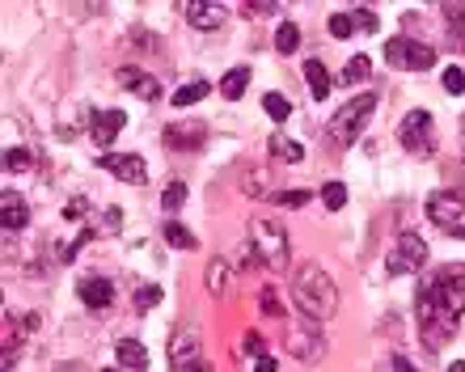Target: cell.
Segmentation results:
<instances>
[{
	"mask_svg": "<svg viewBox=\"0 0 465 372\" xmlns=\"http://www.w3.org/2000/svg\"><path fill=\"white\" fill-rule=\"evenodd\" d=\"M415 318H419V338H423L428 351H444L457 338V326H461V318L440 300L431 275H423L415 288Z\"/></svg>",
	"mask_w": 465,
	"mask_h": 372,
	"instance_id": "cell-1",
	"label": "cell"
},
{
	"mask_svg": "<svg viewBox=\"0 0 465 372\" xmlns=\"http://www.w3.org/2000/svg\"><path fill=\"white\" fill-rule=\"evenodd\" d=\"M292 300L305 318L331 322L339 313V284L331 279V271H322L318 262H301L292 271Z\"/></svg>",
	"mask_w": 465,
	"mask_h": 372,
	"instance_id": "cell-2",
	"label": "cell"
},
{
	"mask_svg": "<svg viewBox=\"0 0 465 372\" xmlns=\"http://www.w3.org/2000/svg\"><path fill=\"white\" fill-rule=\"evenodd\" d=\"M245 241L254 246L258 262L267 267V271H288L292 267V246H288V229L280 220H271V216H254L250 229H245Z\"/></svg>",
	"mask_w": 465,
	"mask_h": 372,
	"instance_id": "cell-3",
	"label": "cell"
},
{
	"mask_svg": "<svg viewBox=\"0 0 465 372\" xmlns=\"http://www.w3.org/2000/svg\"><path fill=\"white\" fill-rule=\"evenodd\" d=\"M372 114H377V98H372V93H355L351 102H343V106L331 114L326 140H331L334 149H351L355 140L364 136V127L372 123Z\"/></svg>",
	"mask_w": 465,
	"mask_h": 372,
	"instance_id": "cell-4",
	"label": "cell"
},
{
	"mask_svg": "<svg viewBox=\"0 0 465 372\" xmlns=\"http://www.w3.org/2000/svg\"><path fill=\"white\" fill-rule=\"evenodd\" d=\"M385 267H390V275H415L428 267V241L419 233H398V241H393L390 259H385Z\"/></svg>",
	"mask_w": 465,
	"mask_h": 372,
	"instance_id": "cell-5",
	"label": "cell"
},
{
	"mask_svg": "<svg viewBox=\"0 0 465 372\" xmlns=\"http://www.w3.org/2000/svg\"><path fill=\"white\" fill-rule=\"evenodd\" d=\"M398 144H402L411 157H431L436 152V127H431L428 111H411L398 127Z\"/></svg>",
	"mask_w": 465,
	"mask_h": 372,
	"instance_id": "cell-6",
	"label": "cell"
},
{
	"mask_svg": "<svg viewBox=\"0 0 465 372\" xmlns=\"http://www.w3.org/2000/svg\"><path fill=\"white\" fill-rule=\"evenodd\" d=\"M385 64L390 68H406V73H428L436 64V51L428 43H415V38H390L385 43Z\"/></svg>",
	"mask_w": 465,
	"mask_h": 372,
	"instance_id": "cell-7",
	"label": "cell"
},
{
	"mask_svg": "<svg viewBox=\"0 0 465 372\" xmlns=\"http://www.w3.org/2000/svg\"><path fill=\"white\" fill-rule=\"evenodd\" d=\"M170 364H173V372H212V360L203 356L199 330H178L170 338Z\"/></svg>",
	"mask_w": 465,
	"mask_h": 372,
	"instance_id": "cell-8",
	"label": "cell"
},
{
	"mask_svg": "<svg viewBox=\"0 0 465 372\" xmlns=\"http://www.w3.org/2000/svg\"><path fill=\"white\" fill-rule=\"evenodd\" d=\"M283 348H288V356L301 364H318L322 356H326V338H322V322H313V318H305V326H296L292 335L283 338Z\"/></svg>",
	"mask_w": 465,
	"mask_h": 372,
	"instance_id": "cell-9",
	"label": "cell"
},
{
	"mask_svg": "<svg viewBox=\"0 0 465 372\" xmlns=\"http://www.w3.org/2000/svg\"><path fill=\"white\" fill-rule=\"evenodd\" d=\"M461 216H465V191L444 186V191H431L428 195V220L431 224H440V229H457Z\"/></svg>",
	"mask_w": 465,
	"mask_h": 372,
	"instance_id": "cell-10",
	"label": "cell"
},
{
	"mask_svg": "<svg viewBox=\"0 0 465 372\" xmlns=\"http://www.w3.org/2000/svg\"><path fill=\"white\" fill-rule=\"evenodd\" d=\"M98 165L127 186H144L148 182V165H144V157H135V152H102Z\"/></svg>",
	"mask_w": 465,
	"mask_h": 372,
	"instance_id": "cell-11",
	"label": "cell"
},
{
	"mask_svg": "<svg viewBox=\"0 0 465 372\" xmlns=\"http://www.w3.org/2000/svg\"><path fill=\"white\" fill-rule=\"evenodd\" d=\"M114 81L127 93H135L140 102H161V81L153 73H144V68H135V64H123L119 73H114Z\"/></svg>",
	"mask_w": 465,
	"mask_h": 372,
	"instance_id": "cell-12",
	"label": "cell"
},
{
	"mask_svg": "<svg viewBox=\"0 0 465 372\" xmlns=\"http://www.w3.org/2000/svg\"><path fill=\"white\" fill-rule=\"evenodd\" d=\"M76 297H81L85 309L106 313L114 305V284L106 279V275H85V279H76Z\"/></svg>",
	"mask_w": 465,
	"mask_h": 372,
	"instance_id": "cell-13",
	"label": "cell"
},
{
	"mask_svg": "<svg viewBox=\"0 0 465 372\" xmlns=\"http://www.w3.org/2000/svg\"><path fill=\"white\" fill-rule=\"evenodd\" d=\"M85 123H89V140L106 149V144H114V136H119L123 127H127V114L123 111H89Z\"/></svg>",
	"mask_w": 465,
	"mask_h": 372,
	"instance_id": "cell-14",
	"label": "cell"
},
{
	"mask_svg": "<svg viewBox=\"0 0 465 372\" xmlns=\"http://www.w3.org/2000/svg\"><path fill=\"white\" fill-rule=\"evenodd\" d=\"M203 140H208V127L199 123H170L165 127V144L170 149H178V152H195V149H203Z\"/></svg>",
	"mask_w": 465,
	"mask_h": 372,
	"instance_id": "cell-15",
	"label": "cell"
},
{
	"mask_svg": "<svg viewBox=\"0 0 465 372\" xmlns=\"http://www.w3.org/2000/svg\"><path fill=\"white\" fill-rule=\"evenodd\" d=\"M0 224H5V233H22L25 224H30V203H25V195H17V191H5V195H0Z\"/></svg>",
	"mask_w": 465,
	"mask_h": 372,
	"instance_id": "cell-16",
	"label": "cell"
},
{
	"mask_svg": "<svg viewBox=\"0 0 465 372\" xmlns=\"http://www.w3.org/2000/svg\"><path fill=\"white\" fill-rule=\"evenodd\" d=\"M183 17L195 25V30H221V25L229 22V9H224V5H203V0H191V5L183 9Z\"/></svg>",
	"mask_w": 465,
	"mask_h": 372,
	"instance_id": "cell-17",
	"label": "cell"
},
{
	"mask_svg": "<svg viewBox=\"0 0 465 372\" xmlns=\"http://www.w3.org/2000/svg\"><path fill=\"white\" fill-rule=\"evenodd\" d=\"M114 356H119V368H127V372L148 368V351L140 338H119V343H114Z\"/></svg>",
	"mask_w": 465,
	"mask_h": 372,
	"instance_id": "cell-18",
	"label": "cell"
},
{
	"mask_svg": "<svg viewBox=\"0 0 465 372\" xmlns=\"http://www.w3.org/2000/svg\"><path fill=\"white\" fill-rule=\"evenodd\" d=\"M271 157L283 165H301L305 162V144L292 136H283V132H275V136H271Z\"/></svg>",
	"mask_w": 465,
	"mask_h": 372,
	"instance_id": "cell-19",
	"label": "cell"
},
{
	"mask_svg": "<svg viewBox=\"0 0 465 372\" xmlns=\"http://www.w3.org/2000/svg\"><path fill=\"white\" fill-rule=\"evenodd\" d=\"M305 81H309V93H313V102H326L331 98V73H326V64L322 60H309L305 64Z\"/></svg>",
	"mask_w": 465,
	"mask_h": 372,
	"instance_id": "cell-20",
	"label": "cell"
},
{
	"mask_svg": "<svg viewBox=\"0 0 465 372\" xmlns=\"http://www.w3.org/2000/svg\"><path fill=\"white\" fill-rule=\"evenodd\" d=\"M203 279H208V292L216 300L229 297V262H224V259H212L208 271H203Z\"/></svg>",
	"mask_w": 465,
	"mask_h": 372,
	"instance_id": "cell-21",
	"label": "cell"
},
{
	"mask_svg": "<svg viewBox=\"0 0 465 372\" xmlns=\"http://www.w3.org/2000/svg\"><path fill=\"white\" fill-rule=\"evenodd\" d=\"M245 85H250V68H229L224 73V81H221V93H224V102H237L245 93Z\"/></svg>",
	"mask_w": 465,
	"mask_h": 372,
	"instance_id": "cell-22",
	"label": "cell"
},
{
	"mask_svg": "<svg viewBox=\"0 0 465 372\" xmlns=\"http://www.w3.org/2000/svg\"><path fill=\"white\" fill-rule=\"evenodd\" d=\"M161 237H165V246H173V250H195L199 246V237L186 229V224H178V220H170L165 229H161Z\"/></svg>",
	"mask_w": 465,
	"mask_h": 372,
	"instance_id": "cell-23",
	"label": "cell"
},
{
	"mask_svg": "<svg viewBox=\"0 0 465 372\" xmlns=\"http://www.w3.org/2000/svg\"><path fill=\"white\" fill-rule=\"evenodd\" d=\"M296 47H301V25L280 22V30H275V51H280V55H292Z\"/></svg>",
	"mask_w": 465,
	"mask_h": 372,
	"instance_id": "cell-24",
	"label": "cell"
},
{
	"mask_svg": "<svg viewBox=\"0 0 465 372\" xmlns=\"http://www.w3.org/2000/svg\"><path fill=\"white\" fill-rule=\"evenodd\" d=\"M212 93V85L199 76V81H191V85H183L178 93H173V106H195V102H203Z\"/></svg>",
	"mask_w": 465,
	"mask_h": 372,
	"instance_id": "cell-25",
	"label": "cell"
},
{
	"mask_svg": "<svg viewBox=\"0 0 465 372\" xmlns=\"http://www.w3.org/2000/svg\"><path fill=\"white\" fill-rule=\"evenodd\" d=\"M368 76H372V60H368V55H351L347 68H343V81L347 85H360V81H368Z\"/></svg>",
	"mask_w": 465,
	"mask_h": 372,
	"instance_id": "cell-26",
	"label": "cell"
},
{
	"mask_svg": "<svg viewBox=\"0 0 465 372\" xmlns=\"http://www.w3.org/2000/svg\"><path fill=\"white\" fill-rule=\"evenodd\" d=\"M262 111H267L275 123H283V119L292 114V102L283 98V93H262Z\"/></svg>",
	"mask_w": 465,
	"mask_h": 372,
	"instance_id": "cell-27",
	"label": "cell"
},
{
	"mask_svg": "<svg viewBox=\"0 0 465 372\" xmlns=\"http://www.w3.org/2000/svg\"><path fill=\"white\" fill-rule=\"evenodd\" d=\"M322 203H326L331 211H343L347 208V186L343 182H326L322 186Z\"/></svg>",
	"mask_w": 465,
	"mask_h": 372,
	"instance_id": "cell-28",
	"label": "cell"
},
{
	"mask_svg": "<svg viewBox=\"0 0 465 372\" xmlns=\"http://www.w3.org/2000/svg\"><path fill=\"white\" fill-rule=\"evenodd\" d=\"M30 165H35V157H30L25 149H9V152H5V174H25Z\"/></svg>",
	"mask_w": 465,
	"mask_h": 372,
	"instance_id": "cell-29",
	"label": "cell"
},
{
	"mask_svg": "<svg viewBox=\"0 0 465 372\" xmlns=\"http://www.w3.org/2000/svg\"><path fill=\"white\" fill-rule=\"evenodd\" d=\"M258 309L267 313V318H283V300H280V292H275V288H262V292H258Z\"/></svg>",
	"mask_w": 465,
	"mask_h": 372,
	"instance_id": "cell-30",
	"label": "cell"
},
{
	"mask_svg": "<svg viewBox=\"0 0 465 372\" xmlns=\"http://www.w3.org/2000/svg\"><path fill=\"white\" fill-rule=\"evenodd\" d=\"M444 17H449V30H453V43H457V47H465V9H457V5H449V9H444Z\"/></svg>",
	"mask_w": 465,
	"mask_h": 372,
	"instance_id": "cell-31",
	"label": "cell"
},
{
	"mask_svg": "<svg viewBox=\"0 0 465 372\" xmlns=\"http://www.w3.org/2000/svg\"><path fill=\"white\" fill-rule=\"evenodd\" d=\"M183 203H186V186L183 182H170V186H165V195H161V208H165V211H178Z\"/></svg>",
	"mask_w": 465,
	"mask_h": 372,
	"instance_id": "cell-32",
	"label": "cell"
},
{
	"mask_svg": "<svg viewBox=\"0 0 465 372\" xmlns=\"http://www.w3.org/2000/svg\"><path fill=\"white\" fill-rule=\"evenodd\" d=\"M157 300H161V288H157V284L135 288V309H140V313H148L153 305H157Z\"/></svg>",
	"mask_w": 465,
	"mask_h": 372,
	"instance_id": "cell-33",
	"label": "cell"
},
{
	"mask_svg": "<svg viewBox=\"0 0 465 372\" xmlns=\"http://www.w3.org/2000/svg\"><path fill=\"white\" fill-rule=\"evenodd\" d=\"M331 34H334V38H351V34H355L351 13H331Z\"/></svg>",
	"mask_w": 465,
	"mask_h": 372,
	"instance_id": "cell-34",
	"label": "cell"
},
{
	"mask_svg": "<svg viewBox=\"0 0 465 372\" xmlns=\"http://www.w3.org/2000/svg\"><path fill=\"white\" fill-rule=\"evenodd\" d=\"M351 22H355V30H364V34H377V13L372 9H351Z\"/></svg>",
	"mask_w": 465,
	"mask_h": 372,
	"instance_id": "cell-35",
	"label": "cell"
},
{
	"mask_svg": "<svg viewBox=\"0 0 465 372\" xmlns=\"http://www.w3.org/2000/svg\"><path fill=\"white\" fill-rule=\"evenodd\" d=\"M275 203H280V208H288V211H296V208H305V203H309V191H280V195H275Z\"/></svg>",
	"mask_w": 465,
	"mask_h": 372,
	"instance_id": "cell-36",
	"label": "cell"
},
{
	"mask_svg": "<svg viewBox=\"0 0 465 372\" xmlns=\"http://www.w3.org/2000/svg\"><path fill=\"white\" fill-rule=\"evenodd\" d=\"M242 351H245V356H254V360H258V356H267V338L258 335V330H250V335L242 338Z\"/></svg>",
	"mask_w": 465,
	"mask_h": 372,
	"instance_id": "cell-37",
	"label": "cell"
},
{
	"mask_svg": "<svg viewBox=\"0 0 465 372\" xmlns=\"http://www.w3.org/2000/svg\"><path fill=\"white\" fill-rule=\"evenodd\" d=\"M444 93H465V73L461 68H444Z\"/></svg>",
	"mask_w": 465,
	"mask_h": 372,
	"instance_id": "cell-38",
	"label": "cell"
},
{
	"mask_svg": "<svg viewBox=\"0 0 465 372\" xmlns=\"http://www.w3.org/2000/svg\"><path fill=\"white\" fill-rule=\"evenodd\" d=\"M89 211V199L85 195H76L73 203H68V208H64V216H68V220H81V216H85Z\"/></svg>",
	"mask_w": 465,
	"mask_h": 372,
	"instance_id": "cell-39",
	"label": "cell"
},
{
	"mask_svg": "<svg viewBox=\"0 0 465 372\" xmlns=\"http://www.w3.org/2000/svg\"><path fill=\"white\" fill-rule=\"evenodd\" d=\"M119 220H123L119 208H111V211H106V220H102V229H106V233H119Z\"/></svg>",
	"mask_w": 465,
	"mask_h": 372,
	"instance_id": "cell-40",
	"label": "cell"
},
{
	"mask_svg": "<svg viewBox=\"0 0 465 372\" xmlns=\"http://www.w3.org/2000/svg\"><path fill=\"white\" fill-rule=\"evenodd\" d=\"M254 372H280V364L271 360V356H258V360H254Z\"/></svg>",
	"mask_w": 465,
	"mask_h": 372,
	"instance_id": "cell-41",
	"label": "cell"
},
{
	"mask_svg": "<svg viewBox=\"0 0 465 372\" xmlns=\"http://www.w3.org/2000/svg\"><path fill=\"white\" fill-rule=\"evenodd\" d=\"M393 372H419V368L406 360V356H393Z\"/></svg>",
	"mask_w": 465,
	"mask_h": 372,
	"instance_id": "cell-42",
	"label": "cell"
},
{
	"mask_svg": "<svg viewBox=\"0 0 465 372\" xmlns=\"http://www.w3.org/2000/svg\"><path fill=\"white\" fill-rule=\"evenodd\" d=\"M51 372H85V368H81V364H76V360H64V364H55V368H51Z\"/></svg>",
	"mask_w": 465,
	"mask_h": 372,
	"instance_id": "cell-43",
	"label": "cell"
},
{
	"mask_svg": "<svg viewBox=\"0 0 465 372\" xmlns=\"http://www.w3.org/2000/svg\"><path fill=\"white\" fill-rule=\"evenodd\" d=\"M250 13H254V17L262 13V17H267V13H275V5H271V0H262V5H250Z\"/></svg>",
	"mask_w": 465,
	"mask_h": 372,
	"instance_id": "cell-44",
	"label": "cell"
},
{
	"mask_svg": "<svg viewBox=\"0 0 465 372\" xmlns=\"http://www.w3.org/2000/svg\"><path fill=\"white\" fill-rule=\"evenodd\" d=\"M449 372H465V360H457V364H449Z\"/></svg>",
	"mask_w": 465,
	"mask_h": 372,
	"instance_id": "cell-45",
	"label": "cell"
},
{
	"mask_svg": "<svg viewBox=\"0 0 465 372\" xmlns=\"http://www.w3.org/2000/svg\"><path fill=\"white\" fill-rule=\"evenodd\" d=\"M449 237H465V229H461V224H457V229H449Z\"/></svg>",
	"mask_w": 465,
	"mask_h": 372,
	"instance_id": "cell-46",
	"label": "cell"
},
{
	"mask_svg": "<svg viewBox=\"0 0 465 372\" xmlns=\"http://www.w3.org/2000/svg\"><path fill=\"white\" fill-rule=\"evenodd\" d=\"M102 372H127V368H102Z\"/></svg>",
	"mask_w": 465,
	"mask_h": 372,
	"instance_id": "cell-47",
	"label": "cell"
}]
</instances>
